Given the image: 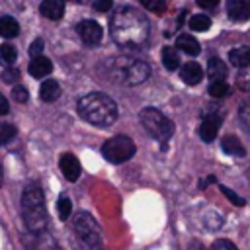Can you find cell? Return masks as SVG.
<instances>
[{"label": "cell", "mask_w": 250, "mask_h": 250, "mask_svg": "<svg viewBox=\"0 0 250 250\" xmlns=\"http://www.w3.org/2000/svg\"><path fill=\"white\" fill-rule=\"evenodd\" d=\"M109 33L119 47L135 49L146 43L150 35V23L143 12L131 6H123L117 8L109 20Z\"/></svg>", "instance_id": "cell-1"}, {"label": "cell", "mask_w": 250, "mask_h": 250, "mask_svg": "<svg viewBox=\"0 0 250 250\" xmlns=\"http://www.w3.org/2000/svg\"><path fill=\"white\" fill-rule=\"evenodd\" d=\"M76 109L84 121L96 127H111L119 115L117 104L107 94H102V92H90L82 96L76 104Z\"/></svg>", "instance_id": "cell-2"}, {"label": "cell", "mask_w": 250, "mask_h": 250, "mask_svg": "<svg viewBox=\"0 0 250 250\" xmlns=\"http://www.w3.org/2000/svg\"><path fill=\"white\" fill-rule=\"evenodd\" d=\"M21 215L29 232L43 234L47 227V205L39 186H27L21 193Z\"/></svg>", "instance_id": "cell-3"}, {"label": "cell", "mask_w": 250, "mask_h": 250, "mask_svg": "<svg viewBox=\"0 0 250 250\" xmlns=\"http://www.w3.org/2000/svg\"><path fill=\"white\" fill-rule=\"evenodd\" d=\"M111 78L125 86H139L150 76V64L143 59L133 57H119L111 64Z\"/></svg>", "instance_id": "cell-4"}, {"label": "cell", "mask_w": 250, "mask_h": 250, "mask_svg": "<svg viewBox=\"0 0 250 250\" xmlns=\"http://www.w3.org/2000/svg\"><path fill=\"white\" fill-rule=\"evenodd\" d=\"M72 229L82 250H102V229L90 213L78 211L72 219Z\"/></svg>", "instance_id": "cell-5"}, {"label": "cell", "mask_w": 250, "mask_h": 250, "mask_svg": "<svg viewBox=\"0 0 250 250\" xmlns=\"http://www.w3.org/2000/svg\"><path fill=\"white\" fill-rule=\"evenodd\" d=\"M141 123L146 129L148 135H152L156 141H166L174 133V123L156 107H145L141 111Z\"/></svg>", "instance_id": "cell-6"}, {"label": "cell", "mask_w": 250, "mask_h": 250, "mask_svg": "<svg viewBox=\"0 0 250 250\" xmlns=\"http://www.w3.org/2000/svg\"><path fill=\"white\" fill-rule=\"evenodd\" d=\"M135 150H137V146H135V143L127 135L111 137V139H107L102 145V154L111 164H123V162H127L135 154Z\"/></svg>", "instance_id": "cell-7"}, {"label": "cell", "mask_w": 250, "mask_h": 250, "mask_svg": "<svg viewBox=\"0 0 250 250\" xmlns=\"http://www.w3.org/2000/svg\"><path fill=\"white\" fill-rule=\"evenodd\" d=\"M76 31H78V37L82 39L84 45L88 47H96L100 45L102 37H104V31H102V25L94 20H82L78 25H76Z\"/></svg>", "instance_id": "cell-8"}, {"label": "cell", "mask_w": 250, "mask_h": 250, "mask_svg": "<svg viewBox=\"0 0 250 250\" xmlns=\"http://www.w3.org/2000/svg\"><path fill=\"white\" fill-rule=\"evenodd\" d=\"M221 121H223V117H221V115H217V113L205 115V117H203V121H201V125H199V137H201V141L211 143V141L217 137V133H219Z\"/></svg>", "instance_id": "cell-9"}, {"label": "cell", "mask_w": 250, "mask_h": 250, "mask_svg": "<svg viewBox=\"0 0 250 250\" xmlns=\"http://www.w3.org/2000/svg\"><path fill=\"white\" fill-rule=\"evenodd\" d=\"M59 166H61L62 176H64L68 182H76V180L80 178V162H78V158H76L74 154L64 152V154L61 156V160H59Z\"/></svg>", "instance_id": "cell-10"}, {"label": "cell", "mask_w": 250, "mask_h": 250, "mask_svg": "<svg viewBox=\"0 0 250 250\" xmlns=\"http://www.w3.org/2000/svg\"><path fill=\"white\" fill-rule=\"evenodd\" d=\"M227 14L232 21H246L250 20V0H229Z\"/></svg>", "instance_id": "cell-11"}, {"label": "cell", "mask_w": 250, "mask_h": 250, "mask_svg": "<svg viewBox=\"0 0 250 250\" xmlns=\"http://www.w3.org/2000/svg\"><path fill=\"white\" fill-rule=\"evenodd\" d=\"M180 78L188 84V86H195L201 82L203 78V68L197 62H186L180 66Z\"/></svg>", "instance_id": "cell-12"}, {"label": "cell", "mask_w": 250, "mask_h": 250, "mask_svg": "<svg viewBox=\"0 0 250 250\" xmlns=\"http://www.w3.org/2000/svg\"><path fill=\"white\" fill-rule=\"evenodd\" d=\"M39 12L41 16H45L47 20H61L64 14V4L61 0H43L39 4Z\"/></svg>", "instance_id": "cell-13"}, {"label": "cell", "mask_w": 250, "mask_h": 250, "mask_svg": "<svg viewBox=\"0 0 250 250\" xmlns=\"http://www.w3.org/2000/svg\"><path fill=\"white\" fill-rule=\"evenodd\" d=\"M27 70H29V74H31L33 78H43V76H49V74H51L53 62H51L47 57L41 55V57H37V59H31Z\"/></svg>", "instance_id": "cell-14"}, {"label": "cell", "mask_w": 250, "mask_h": 250, "mask_svg": "<svg viewBox=\"0 0 250 250\" xmlns=\"http://www.w3.org/2000/svg\"><path fill=\"white\" fill-rule=\"evenodd\" d=\"M207 72H209L211 82H225L229 70H227V64H225L219 57H213V59H209V62H207Z\"/></svg>", "instance_id": "cell-15"}, {"label": "cell", "mask_w": 250, "mask_h": 250, "mask_svg": "<svg viewBox=\"0 0 250 250\" xmlns=\"http://www.w3.org/2000/svg\"><path fill=\"white\" fill-rule=\"evenodd\" d=\"M221 148L230 154V156H236V158H242L246 154V148L242 146V143L234 137V135H225L223 141H221Z\"/></svg>", "instance_id": "cell-16"}, {"label": "cell", "mask_w": 250, "mask_h": 250, "mask_svg": "<svg viewBox=\"0 0 250 250\" xmlns=\"http://www.w3.org/2000/svg\"><path fill=\"white\" fill-rule=\"evenodd\" d=\"M59 96H61V86H59V82L57 80H43V84H41V88H39V98L43 100V102H47V104H51V102H55V100H59Z\"/></svg>", "instance_id": "cell-17"}, {"label": "cell", "mask_w": 250, "mask_h": 250, "mask_svg": "<svg viewBox=\"0 0 250 250\" xmlns=\"http://www.w3.org/2000/svg\"><path fill=\"white\" fill-rule=\"evenodd\" d=\"M176 43H178L180 51H184L186 55H191V57H193V55H199V51H201V45H199V41H197L195 37L188 35V33H182V35H178Z\"/></svg>", "instance_id": "cell-18"}, {"label": "cell", "mask_w": 250, "mask_h": 250, "mask_svg": "<svg viewBox=\"0 0 250 250\" xmlns=\"http://www.w3.org/2000/svg\"><path fill=\"white\" fill-rule=\"evenodd\" d=\"M229 61L236 68H246L250 64V47H236L229 53Z\"/></svg>", "instance_id": "cell-19"}, {"label": "cell", "mask_w": 250, "mask_h": 250, "mask_svg": "<svg viewBox=\"0 0 250 250\" xmlns=\"http://www.w3.org/2000/svg\"><path fill=\"white\" fill-rule=\"evenodd\" d=\"M20 33V25L18 21L12 18V16H2L0 18V37H6V39H12Z\"/></svg>", "instance_id": "cell-20"}, {"label": "cell", "mask_w": 250, "mask_h": 250, "mask_svg": "<svg viewBox=\"0 0 250 250\" xmlns=\"http://www.w3.org/2000/svg\"><path fill=\"white\" fill-rule=\"evenodd\" d=\"M162 64H164L168 70L180 68V55H178L176 47H164V49H162Z\"/></svg>", "instance_id": "cell-21"}, {"label": "cell", "mask_w": 250, "mask_h": 250, "mask_svg": "<svg viewBox=\"0 0 250 250\" xmlns=\"http://www.w3.org/2000/svg\"><path fill=\"white\" fill-rule=\"evenodd\" d=\"M16 57H18V53H16L14 45H10V43H2L0 45V64L2 66L12 68V64L16 62Z\"/></svg>", "instance_id": "cell-22"}, {"label": "cell", "mask_w": 250, "mask_h": 250, "mask_svg": "<svg viewBox=\"0 0 250 250\" xmlns=\"http://www.w3.org/2000/svg\"><path fill=\"white\" fill-rule=\"evenodd\" d=\"M209 25H211V18L205 14H195L189 18V27L193 31H207Z\"/></svg>", "instance_id": "cell-23"}, {"label": "cell", "mask_w": 250, "mask_h": 250, "mask_svg": "<svg viewBox=\"0 0 250 250\" xmlns=\"http://www.w3.org/2000/svg\"><path fill=\"white\" fill-rule=\"evenodd\" d=\"M57 211H59V217L62 221H66L70 217V211H72V201L66 195H61L59 201H57Z\"/></svg>", "instance_id": "cell-24"}, {"label": "cell", "mask_w": 250, "mask_h": 250, "mask_svg": "<svg viewBox=\"0 0 250 250\" xmlns=\"http://www.w3.org/2000/svg\"><path fill=\"white\" fill-rule=\"evenodd\" d=\"M207 90H209V94H211L213 98H225V96L230 94V88H229L227 82H211Z\"/></svg>", "instance_id": "cell-25"}, {"label": "cell", "mask_w": 250, "mask_h": 250, "mask_svg": "<svg viewBox=\"0 0 250 250\" xmlns=\"http://www.w3.org/2000/svg\"><path fill=\"white\" fill-rule=\"evenodd\" d=\"M16 133H18V129L12 123H0V145L10 143L16 137Z\"/></svg>", "instance_id": "cell-26"}, {"label": "cell", "mask_w": 250, "mask_h": 250, "mask_svg": "<svg viewBox=\"0 0 250 250\" xmlns=\"http://www.w3.org/2000/svg\"><path fill=\"white\" fill-rule=\"evenodd\" d=\"M238 119L244 127V131L250 133V100H246L244 104H240V109H238Z\"/></svg>", "instance_id": "cell-27"}, {"label": "cell", "mask_w": 250, "mask_h": 250, "mask_svg": "<svg viewBox=\"0 0 250 250\" xmlns=\"http://www.w3.org/2000/svg\"><path fill=\"white\" fill-rule=\"evenodd\" d=\"M236 84H238L240 90L250 92V64L238 72V76H236Z\"/></svg>", "instance_id": "cell-28"}, {"label": "cell", "mask_w": 250, "mask_h": 250, "mask_svg": "<svg viewBox=\"0 0 250 250\" xmlns=\"http://www.w3.org/2000/svg\"><path fill=\"white\" fill-rule=\"evenodd\" d=\"M12 98H14L18 104H25V102H27V98H29L27 88H25V86H21V84L14 86V88H12Z\"/></svg>", "instance_id": "cell-29"}, {"label": "cell", "mask_w": 250, "mask_h": 250, "mask_svg": "<svg viewBox=\"0 0 250 250\" xmlns=\"http://www.w3.org/2000/svg\"><path fill=\"white\" fill-rule=\"evenodd\" d=\"M221 191H223V195H225V197H229V199H230V201H232L236 207H244V205H246V201H244L240 195H236V193H234L230 188H227V186H221Z\"/></svg>", "instance_id": "cell-30"}, {"label": "cell", "mask_w": 250, "mask_h": 250, "mask_svg": "<svg viewBox=\"0 0 250 250\" xmlns=\"http://www.w3.org/2000/svg\"><path fill=\"white\" fill-rule=\"evenodd\" d=\"M143 6L148 8V10H152V12H164L166 10V2L164 0H158V2H154V0H143Z\"/></svg>", "instance_id": "cell-31"}, {"label": "cell", "mask_w": 250, "mask_h": 250, "mask_svg": "<svg viewBox=\"0 0 250 250\" xmlns=\"http://www.w3.org/2000/svg\"><path fill=\"white\" fill-rule=\"evenodd\" d=\"M213 250H236V246L227 238H219L213 242Z\"/></svg>", "instance_id": "cell-32"}, {"label": "cell", "mask_w": 250, "mask_h": 250, "mask_svg": "<svg viewBox=\"0 0 250 250\" xmlns=\"http://www.w3.org/2000/svg\"><path fill=\"white\" fill-rule=\"evenodd\" d=\"M41 51H43V39H35L29 47V55L33 59H37V57H41Z\"/></svg>", "instance_id": "cell-33"}, {"label": "cell", "mask_w": 250, "mask_h": 250, "mask_svg": "<svg viewBox=\"0 0 250 250\" xmlns=\"http://www.w3.org/2000/svg\"><path fill=\"white\" fill-rule=\"evenodd\" d=\"M2 78H4V82H16V80L20 78V70H16V68H8V70L2 72Z\"/></svg>", "instance_id": "cell-34"}, {"label": "cell", "mask_w": 250, "mask_h": 250, "mask_svg": "<svg viewBox=\"0 0 250 250\" xmlns=\"http://www.w3.org/2000/svg\"><path fill=\"white\" fill-rule=\"evenodd\" d=\"M39 250H61V248H59V246H57L49 236H45V238H43V242L39 244Z\"/></svg>", "instance_id": "cell-35"}, {"label": "cell", "mask_w": 250, "mask_h": 250, "mask_svg": "<svg viewBox=\"0 0 250 250\" xmlns=\"http://www.w3.org/2000/svg\"><path fill=\"white\" fill-rule=\"evenodd\" d=\"M109 8H111V2L109 0H98V2H94V10H98V12H105Z\"/></svg>", "instance_id": "cell-36"}, {"label": "cell", "mask_w": 250, "mask_h": 250, "mask_svg": "<svg viewBox=\"0 0 250 250\" xmlns=\"http://www.w3.org/2000/svg\"><path fill=\"white\" fill-rule=\"evenodd\" d=\"M10 111V105H8V100L0 94V115H4V113H8Z\"/></svg>", "instance_id": "cell-37"}, {"label": "cell", "mask_w": 250, "mask_h": 250, "mask_svg": "<svg viewBox=\"0 0 250 250\" xmlns=\"http://www.w3.org/2000/svg\"><path fill=\"white\" fill-rule=\"evenodd\" d=\"M199 6H203V8H215V6H217V0H211V2L201 0V2H199Z\"/></svg>", "instance_id": "cell-38"}, {"label": "cell", "mask_w": 250, "mask_h": 250, "mask_svg": "<svg viewBox=\"0 0 250 250\" xmlns=\"http://www.w3.org/2000/svg\"><path fill=\"white\" fill-rule=\"evenodd\" d=\"M189 250H207L203 244H199V242H193L191 246H189Z\"/></svg>", "instance_id": "cell-39"}, {"label": "cell", "mask_w": 250, "mask_h": 250, "mask_svg": "<svg viewBox=\"0 0 250 250\" xmlns=\"http://www.w3.org/2000/svg\"><path fill=\"white\" fill-rule=\"evenodd\" d=\"M2 182H4V172H2V164H0V188H2Z\"/></svg>", "instance_id": "cell-40"}]
</instances>
